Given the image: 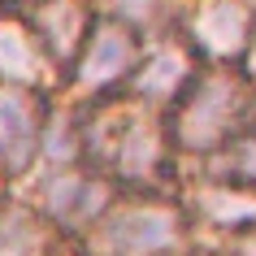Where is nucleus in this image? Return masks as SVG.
<instances>
[{
	"instance_id": "1",
	"label": "nucleus",
	"mask_w": 256,
	"mask_h": 256,
	"mask_svg": "<svg viewBox=\"0 0 256 256\" xmlns=\"http://www.w3.org/2000/svg\"><path fill=\"white\" fill-rule=\"evenodd\" d=\"M78 144L82 156L100 178H113V182H130V187H144V182H156L165 174V161H170V126H165L152 104L135 100V104H108L100 113L78 122Z\"/></svg>"
},
{
	"instance_id": "2",
	"label": "nucleus",
	"mask_w": 256,
	"mask_h": 256,
	"mask_svg": "<svg viewBox=\"0 0 256 256\" xmlns=\"http://www.w3.org/2000/svg\"><path fill=\"white\" fill-rule=\"evenodd\" d=\"M248 108H252V82L234 70H208L187 82V92L174 100L170 118V144L182 152L213 156L226 139L248 130Z\"/></svg>"
},
{
	"instance_id": "3",
	"label": "nucleus",
	"mask_w": 256,
	"mask_h": 256,
	"mask_svg": "<svg viewBox=\"0 0 256 256\" xmlns=\"http://www.w3.org/2000/svg\"><path fill=\"white\" fill-rule=\"evenodd\" d=\"M182 243H187L182 213L156 200L108 204V213L87 230L92 256H178Z\"/></svg>"
},
{
	"instance_id": "4",
	"label": "nucleus",
	"mask_w": 256,
	"mask_h": 256,
	"mask_svg": "<svg viewBox=\"0 0 256 256\" xmlns=\"http://www.w3.org/2000/svg\"><path fill=\"white\" fill-rule=\"evenodd\" d=\"M182 40L213 61H243L256 40V9L248 0H191L182 14Z\"/></svg>"
},
{
	"instance_id": "5",
	"label": "nucleus",
	"mask_w": 256,
	"mask_h": 256,
	"mask_svg": "<svg viewBox=\"0 0 256 256\" xmlns=\"http://www.w3.org/2000/svg\"><path fill=\"white\" fill-rule=\"evenodd\" d=\"M139 66V44H135V30L122 26V22H96L82 52L74 56V70L70 78L78 82L82 92H108L135 74Z\"/></svg>"
},
{
	"instance_id": "6",
	"label": "nucleus",
	"mask_w": 256,
	"mask_h": 256,
	"mask_svg": "<svg viewBox=\"0 0 256 256\" xmlns=\"http://www.w3.org/2000/svg\"><path fill=\"white\" fill-rule=\"evenodd\" d=\"M44 152V108L30 87L0 82V174L22 178Z\"/></svg>"
},
{
	"instance_id": "7",
	"label": "nucleus",
	"mask_w": 256,
	"mask_h": 256,
	"mask_svg": "<svg viewBox=\"0 0 256 256\" xmlns=\"http://www.w3.org/2000/svg\"><path fill=\"white\" fill-rule=\"evenodd\" d=\"M40 213L61 230H92L108 213V178L96 170H61L44 182Z\"/></svg>"
},
{
	"instance_id": "8",
	"label": "nucleus",
	"mask_w": 256,
	"mask_h": 256,
	"mask_svg": "<svg viewBox=\"0 0 256 256\" xmlns=\"http://www.w3.org/2000/svg\"><path fill=\"white\" fill-rule=\"evenodd\" d=\"M26 22L52 66H66V61L74 66V56L82 52V44H87V35L96 26L87 0H35Z\"/></svg>"
},
{
	"instance_id": "9",
	"label": "nucleus",
	"mask_w": 256,
	"mask_h": 256,
	"mask_svg": "<svg viewBox=\"0 0 256 256\" xmlns=\"http://www.w3.org/2000/svg\"><path fill=\"white\" fill-rule=\"evenodd\" d=\"M196 78V56L187 44H161L148 56H139L135 74H130V92L144 104H170L187 92V82Z\"/></svg>"
},
{
	"instance_id": "10",
	"label": "nucleus",
	"mask_w": 256,
	"mask_h": 256,
	"mask_svg": "<svg viewBox=\"0 0 256 256\" xmlns=\"http://www.w3.org/2000/svg\"><path fill=\"white\" fill-rule=\"evenodd\" d=\"M48 52L40 48L30 22L18 18H0V82H14V87H35L48 74Z\"/></svg>"
},
{
	"instance_id": "11",
	"label": "nucleus",
	"mask_w": 256,
	"mask_h": 256,
	"mask_svg": "<svg viewBox=\"0 0 256 256\" xmlns=\"http://www.w3.org/2000/svg\"><path fill=\"white\" fill-rule=\"evenodd\" d=\"M52 222L26 204H0V256H52Z\"/></svg>"
},
{
	"instance_id": "12",
	"label": "nucleus",
	"mask_w": 256,
	"mask_h": 256,
	"mask_svg": "<svg viewBox=\"0 0 256 256\" xmlns=\"http://www.w3.org/2000/svg\"><path fill=\"white\" fill-rule=\"evenodd\" d=\"M191 208L217 226H248L256 222V191H243V187H226V182H208L196 191Z\"/></svg>"
},
{
	"instance_id": "13",
	"label": "nucleus",
	"mask_w": 256,
	"mask_h": 256,
	"mask_svg": "<svg viewBox=\"0 0 256 256\" xmlns=\"http://www.w3.org/2000/svg\"><path fill=\"white\" fill-rule=\"evenodd\" d=\"M208 182L256 191V130H239L208 156Z\"/></svg>"
},
{
	"instance_id": "14",
	"label": "nucleus",
	"mask_w": 256,
	"mask_h": 256,
	"mask_svg": "<svg viewBox=\"0 0 256 256\" xmlns=\"http://www.w3.org/2000/svg\"><path fill=\"white\" fill-rule=\"evenodd\" d=\"M113 22L130 30H156L170 18V0H100Z\"/></svg>"
},
{
	"instance_id": "15",
	"label": "nucleus",
	"mask_w": 256,
	"mask_h": 256,
	"mask_svg": "<svg viewBox=\"0 0 256 256\" xmlns=\"http://www.w3.org/2000/svg\"><path fill=\"white\" fill-rule=\"evenodd\" d=\"M243 74H248V82H256V40L248 48V56H243Z\"/></svg>"
},
{
	"instance_id": "16",
	"label": "nucleus",
	"mask_w": 256,
	"mask_h": 256,
	"mask_svg": "<svg viewBox=\"0 0 256 256\" xmlns=\"http://www.w3.org/2000/svg\"><path fill=\"white\" fill-rule=\"evenodd\" d=\"M234 256H256V234H248V239H239V248H234Z\"/></svg>"
},
{
	"instance_id": "17",
	"label": "nucleus",
	"mask_w": 256,
	"mask_h": 256,
	"mask_svg": "<svg viewBox=\"0 0 256 256\" xmlns=\"http://www.w3.org/2000/svg\"><path fill=\"white\" fill-rule=\"evenodd\" d=\"M26 4H35V0H26Z\"/></svg>"
}]
</instances>
